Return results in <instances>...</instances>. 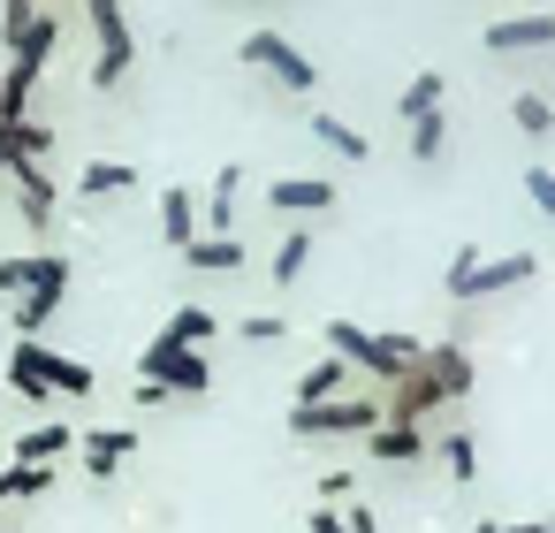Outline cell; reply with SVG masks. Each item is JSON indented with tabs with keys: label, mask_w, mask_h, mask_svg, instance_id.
I'll use <instances>...</instances> for the list:
<instances>
[{
	"label": "cell",
	"mask_w": 555,
	"mask_h": 533,
	"mask_svg": "<svg viewBox=\"0 0 555 533\" xmlns=\"http://www.w3.org/2000/svg\"><path fill=\"white\" fill-rule=\"evenodd\" d=\"M441 138H449L441 107H434V115H418V123H411V161H441Z\"/></svg>",
	"instance_id": "30"
},
{
	"label": "cell",
	"mask_w": 555,
	"mask_h": 533,
	"mask_svg": "<svg viewBox=\"0 0 555 533\" xmlns=\"http://www.w3.org/2000/svg\"><path fill=\"white\" fill-rule=\"evenodd\" d=\"M373 427H380V404H373V396L289 404V434H305V442H327V434H373Z\"/></svg>",
	"instance_id": "6"
},
{
	"label": "cell",
	"mask_w": 555,
	"mask_h": 533,
	"mask_svg": "<svg viewBox=\"0 0 555 533\" xmlns=\"http://www.w3.org/2000/svg\"><path fill=\"white\" fill-rule=\"evenodd\" d=\"M9 176H16L24 221H31V229H47V221H54V176H47V168H39L31 153H16V161H9Z\"/></svg>",
	"instance_id": "14"
},
{
	"label": "cell",
	"mask_w": 555,
	"mask_h": 533,
	"mask_svg": "<svg viewBox=\"0 0 555 533\" xmlns=\"http://www.w3.org/2000/svg\"><path fill=\"white\" fill-rule=\"evenodd\" d=\"M54 39H62V24L39 9V24L9 47V77H0V123H24V115H31V85H39V69H47Z\"/></svg>",
	"instance_id": "4"
},
{
	"label": "cell",
	"mask_w": 555,
	"mask_h": 533,
	"mask_svg": "<svg viewBox=\"0 0 555 533\" xmlns=\"http://www.w3.org/2000/svg\"><path fill=\"white\" fill-rule=\"evenodd\" d=\"M0 9H9V0H0Z\"/></svg>",
	"instance_id": "41"
},
{
	"label": "cell",
	"mask_w": 555,
	"mask_h": 533,
	"mask_svg": "<svg viewBox=\"0 0 555 533\" xmlns=\"http://www.w3.org/2000/svg\"><path fill=\"white\" fill-rule=\"evenodd\" d=\"M9 389L24 404H47V396H92V366L69 358V351H47L39 335H16L9 351Z\"/></svg>",
	"instance_id": "2"
},
{
	"label": "cell",
	"mask_w": 555,
	"mask_h": 533,
	"mask_svg": "<svg viewBox=\"0 0 555 533\" xmlns=\"http://www.w3.org/2000/svg\"><path fill=\"white\" fill-rule=\"evenodd\" d=\"M509 123H517L525 138H555V107H547L540 92H517V100H509Z\"/></svg>",
	"instance_id": "28"
},
{
	"label": "cell",
	"mask_w": 555,
	"mask_h": 533,
	"mask_svg": "<svg viewBox=\"0 0 555 533\" xmlns=\"http://www.w3.org/2000/svg\"><path fill=\"white\" fill-rule=\"evenodd\" d=\"M85 24H92V47H100V62H92V85H100V92H115V85L130 77V62H138V39H130V16H122V0H85Z\"/></svg>",
	"instance_id": "5"
},
{
	"label": "cell",
	"mask_w": 555,
	"mask_h": 533,
	"mask_svg": "<svg viewBox=\"0 0 555 533\" xmlns=\"http://www.w3.org/2000/svg\"><path fill=\"white\" fill-rule=\"evenodd\" d=\"M39 267H47V252H0V297H24L39 282Z\"/></svg>",
	"instance_id": "26"
},
{
	"label": "cell",
	"mask_w": 555,
	"mask_h": 533,
	"mask_svg": "<svg viewBox=\"0 0 555 533\" xmlns=\"http://www.w3.org/2000/svg\"><path fill=\"white\" fill-rule=\"evenodd\" d=\"M502 533H547V525H540V518H509Z\"/></svg>",
	"instance_id": "38"
},
{
	"label": "cell",
	"mask_w": 555,
	"mask_h": 533,
	"mask_svg": "<svg viewBox=\"0 0 555 533\" xmlns=\"http://www.w3.org/2000/svg\"><path fill=\"white\" fill-rule=\"evenodd\" d=\"M327 351H335L350 373H380V389H396V381L411 373V358H418V343L373 335V328H358V320H327Z\"/></svg>",
	"instance_id": "3"
},
{
	"label": "cell",
	"mask_w": 555,
	"mask_h": 533,
	"mask_svg": "<svg viewBox=\"0 0 555 533\" xmlns=\"http://www.w3.org/2000/svg\"><path fill=\"white\" fill-rule=\"evenodd\" d=\"M183 259H191V267H206V275H236L251 252H244L236 237H191V252H183Z\"/></svg>",
	"instance_id": "22"
},
{
	"label": "cell",
	"mask_w": 555,
	"mask_h": 533,
	"mask_svg": "<svg viewBox=\"0 0 555 533\" xmlns=\"http://www.w3.org/2000/svg\"><path fill=\"white\" fill-rule=\"evenodd\" d=\"M547 533H555V525H547Z\"/></svg>",
	"instance_id": "42"
},
{
	"label": "cell",
	"mask_w": 555,
	"mask_h": 533,
	"mask_svg": "<svg viewBox=\"0 0 555 533\" xmlns=\"http://www.w3.org/2000/svg\"><path fill=\"white\" fill-rule=\"evenodd\" d=\"M472 533H502V525H494V518H479V525H472Z\"/></svg>",
	"instance_id": "39"
},
{
	"label": "cell",
	"mask_w": 555,
	"mask_h": 533,
	"mask_svg": "<svg viewBox=\"0 0 555 533\" xmlns=\"http://www.w3.org/2000/svg\"><path fill=\"white\" fill-rule=\"evenodd\" d=\"M236 191H244V168H221L214 176V191H206V237H229V221H236Z\"/></svg>",
	"instance_id": "23"
},
{
	"label": "cell",
	"mask_w": 555,
	"mask_h": 533,
	"mask_svg": "<svg viewBox=\"0 0 555 533\" xmlns=\"http://www.w3.org/2000/svg\"><path fill=\"white\" fill-rule=\"evenodd\" d=\"M472 389V358H464V343H418V358H411V373L388 389V419H426V411H441V404H456Z\"/></svg>",
	"instance_id": "1"
},
{
	"label": "cell",
	"mask_w": 555,
	"mask_h": 533,
	"mask_svg": "<svg viewBox=\"0 0 555 533\" xmlns=\"http://www.w3.org/2000/svg\"><path fill=\"white\" fill-rule=\"evenodd\" d=\"M525 191H532V206L555 221V168H525Z\"/></svg>",
	"instance_id": "34"
},
{
	"label": "cell",
	"mask_w": 555,
	"mask_h": 533,
	"mask_svg": "<svg viewBox=\"0 0 555 533\" xmlns=\"http://www.w3.org/2000/svg\"><path fill=\"white\" fill-rule=\"evenodd\" d=\"M77 449V427H62V419H47V427H31V434H16V465H62Z\"/></svg>",
	"instance_id": "17"
},
{
	"label": "cell",
	"mask_w": 555,
	"mask_h": 533,
	"mask_svg": "<svg viewBox=\"0 0 555 533\" xmlns=\"http://www.w3.org/2000/svg\"><path fill=\"white\" fill-rule=\"evenodd\" d=\"M244 62H251L259 77H274L282 92H320V69H312L282 31H251V39H244Z\"/></svg>",
	"instance_id": "7"
},
{
	"label": "cell",
	"mask_w": 555,
	"mask_h": 533,
	"mask_svg": "<svg viewBox=\"0 0 555 533\" xmlns=\"http://www.w3.org/2000/svg\"><path fill=\"white\" fill-rule=\"evenodd\" d=\"M267 206H282V214H297V221H305V214L327 221V214H335V183H327V176H282V183L267 191Z\"/></svg>",
	"instance_id": "13"
},
{
	"label": "cell",
	"mask_w": 555,
	"mask_h": 533,
	"mask_svg": "<svg viewBox=\"0 0 555 533\" xmlns=\"http://www.w3.org/2000/svg\"><path fill=\"white\" fill-rule=\"evenodd\" d=\"M434 107H441V69H418V77L396 92V115H403V123H418V115H434Z\"/></svg>",
	"instance_id": "25"
},
{
	"label": "cell",
	"mask_w": 555,
	"mask_h": 533,
	"mask_svg": "<svg viewBox=\"0 0 555 533\" xmlns=\"http://www.w3.org/2000/svg\"><path fill=\"white\" fill-rule=\"evenodd\" d=\"M350 495V472H320V503H343Z\"/></svg>",
	"instance_id": "36"
},
{
	"label": "cell",
	"mask_w": 555,
	"mask_h": 533,
	"mask_svg": "<svg viewBox=\"0 0 555 533\" xmlns=\"http://www.w3.org/2000/svg\"><path fill=\"white\" fill-rule=\"evenodd\" d=\"M312 252H320V237H312V229H289V237L274 244V259H267V275H274V282H305V267H312Z\"/></svg>",
	"instance_id": "21"
},
{
	"label": "cell",
	"mask_w": 555,
	"mask_h": 533,
	"mask_svg": "<svg viewBox=\"0 0 555 533\" xmlns=\"http://www.w3.org/2000/svg\"><path fill=\"white\" fill-rule=\"evenodd\" d=\"M343 381H350V366L343 358H320V366L297 373V404H327V396H343Z\"/></svg>",
	"instance_id": "24"
},
{
	"label": "cell",
	"mask_w": 555,
	"mask_h": 533,
	"mask_svg": "<svg viewBox=\"0 0 555 533\" xmlns=\"http://www.w3.org/2000/svg\"><path fill=\"white\" fill-rule=\"evenodd\" d=\"M312 533H343V518H335V510L320 503V510H312Z\"/></svg>",
	"instance_id": "37"
},
{
	"label": "cell",
	"mask_w": 555,
	"mask_h": 533,
	"mask_svg": "<svg viewBox=\"0 0 555 533\" xmlns=\"http://www.w3.org/2000/svg\"><path fill=\"white\" fill-rule=\"evenodd\" d=\"M441 465H449V480L464 487V480L479 472V442H472V434H441Z\"/></svg>",
	"instance_id": "29"
},
{
	"label": "cell",
	"mask_w": 555,
	"mask_h": 533,
	"mask_svg": "<svg viewBox=\"0 0 555 533\" xmlns=\"http://www.w3.org/2000/svg\"><path fill=\"white\" fill-rule=\"evenodd\" d=\"M160 237L176 244V252H191V237H198V191H160Z\"/></svg>",
	"instance_id": "18"
},
{
	"label": "cell",
	"mask_w": 555,
	"mask_h": 533,
	"mask_svg": "<svg viewBox=\"0 0 555 533\" xmlns=\"http://www.w3.org/2000/svg\"><path fill=\"white\" fill-rule=\"evenodd\" d=\"M138 449V427H85L77 434V457H85V472L92 480H115V465Z\"/></svg>",
	"instance_id": "12"
},
{
	"label": "cell",
	"mask_w": 555,
	"mask_h": 533,
	"mask_svg": "<svg viewBox=\"0 0 555 533\" xmlns=\"http://www.w3.org/2000/svg\"><path fill=\"white\" fill-rule=\"evenodd\" d=\"M532 275H540L532 252H502V259H479V267L456 282V297H502V290H525Z\"/></svg>",
	"instance_id": "11"
},
{
	"label": "cell",
	"mask_w": 555,
	"mask_h": 533,
	"mask_svg": "<svg viewBox=\"0 0 555 533\" xmlns=\"http://www.w3.org/2000/svg\"><path fill=\"white\" fill-rule=\"evenodd\" d=\"M479 259H487V252H479V244H456V252H449V267H441V290H449V297H456V282H464V275H472V267H479Z\"/></svg>",
	"instance_id": "33"
},
{
	"label": "cell",
	"mask_w": 555,
	"mask_h": 533,
	"mask_svg": "<svg viewBox=\"0 0 555 533\" xmlns=\"http://www.w3.org/2000/svg\"><path fill=\"white\" fill-rule=\"evenodd\" d=\"M487 54H547L555 47V16L547 9H525V16H494L487 31Z\"/></svg>",
	"instance_id": "10"
},
{
	"label": "cell",
	"mask_w": 555,
	"mask_h": 533,
	"mask_svg": "<svg viewBox=\"0 0 555 533\" xmlns=\"http://www.w3.org/2000/svg\"><path fill=\"white\" fill-rule=\"evenodd\" d=\"M335 518H343V533H380V518H373L365 503H358V510H335Z\"/></svg>",
	"instance_id": "35"
},
{
	"label": "cell",
	"mask_w": 555,
	"mask_h": 533,
	"mask_svg": "<svg viewBox=\"0 0 555 533\" xmlns=\"http://www.w3.org/2000/svg\"><path fill=\"white\" fill-rule=\"evenodd\" d=\"M77 191H85V199H122V191H138V168H122V161H85V168H77Z\"/></svg>",
	"instance_id": "20"
},
{
	"label": "cell",
	"mask_w": 555,
	"mask_h": 533,
	"mask_svg": "<svg viewBox=\"0 0 555 533\" xmlns=\"http://www.w3.org/2000/svg\"><path fill=\"white\" fill-rule=\"evenodd\" d=\"M54 487V465H9L0 472V503H24V495H47Z\"/></svg>",
	"instance_id": "27"
},
{
	"label": "cell",
	"mask_w": 555,
	"mask_h": 533,
	"mask_svg": "<svg viewBox=\"0 0 555 533\" xmlns=\"http://www.w3.org/2000/svg\"><path fill=\"white\" fill-rule=\"evenodd\" d=\"M547 525H555V518H547Z\"/></svg>",
	"instance_id": "43"
},
{
	"label": "cell",
	"mask_w": 555,
	"mask_h": 533,
	"mask_svg": "<svg viewBox=\"0 0 555 533\" xmlns=\"http://www.w3.org/2000/svg\"><path fill=\"white\" fill-rule=\"evenodd\" d=\"M138 381H160L168 396H206L214 366H206V351H160V343H145L138 351Z\"/></svg>",
	"instance_id": "8"
},
{
	"label": "cell",
	"mask_w": 555,
	"mask_h": 533,
	"mask_svg": "<svg viewBox=\"0 0 555 533\" xmlns=\"http://www.w3.org/2000/svg\"><path fill=\"white\" fill-rule=\"evenodd\" d=\"M236 335H244V343H282L289 320H282V313H251V320H236Z\"/></svg>",
	"instance_id": "32"
},
{
	"label": "cell",
	"mask_w": 555,
	"mask_h": 533,
	"mask_svg": "<svg viewBox=\"0 0 555 533\" xmlns=\"http://www.w3.org/2000/svg\"><path fill=\"white\" fill-rule=\"evenodd\" d=\"M0 442H9V427H0Z\"/></svg>",
	"instance_id": "40"
},
{
	"label": "cell",
	"mask_w": 555,
	"mask_h": 533,
	"mask_svg": "<svg viewBox=\"0 0 555 533\" xmlns=\"http://www.w3.org/2000/svg\"><path fill=\"white\" fill-rule=\"evenodd\" d=\"M365 442H373L380 465H418V457H426V427H411V419H380Z\"/></svg>",
	"instance_id": "16"
},
{
	"label": "cell",
	"mask_w": 555,
	"mask_h": 533,
	"mask_svg": "<svg viewBox=\"0 0 555 533\" xmlns=\"http://www.w3.org/2000/svg\"><path fill=\"white\" fill-rule=\"evenodd\" d=\"M214 328H221V313H206V305H176V313H168V328H160L153 343H160V351H206V335H214Z\"/></svg>",
	"instance_id": "15"
},
{
	"label": "cell",
	"mask_w": 555,
	"mask_h": 533,
	"mask_svg": "<svg viewBox=\"0 0 555 533\" xmlns=\"http://www.w3.org/2000/svg\"><path fill=\"white\" fill-rule=\"evenodd\" d=\"M62 297H69V259H62V252H47L39 282H31V290L16 297V328H24V335H39V328H47V320L62 313Z\"/></svg>",
	"instance_id": "9"
},
{
	"label": "cell",
	"mask_w": 555,
	"mask_h": 533,
	"mask_svg": "<svg viewBox=\"0 0 555 533\" xmlns=\"http://www.w3.org/2000/svg\"><path fill=\"white\" fill-rule=\"evenodd\" d=\"M305 130H312V138L335 153V161H365V153H373V145H365V130H350V123H343V115H327V107H320Z\"/></svg>",
	"instance_id": "19"
},
{
	"label": "cell",
	"mask_w": 555,
	"mask_h": 533,
	"mask_svg": "<svg viewBox=\"0 0 555 533\" xmlns=\"http://www.w3.org/2000/svg\"><path fill=\"white\" fill-rule=\"evenodd\" d=\"M31 24H39V0H9V9H0V47H16Z\"/></svg>",
	"instance_id": "31"
}]
</instances>
